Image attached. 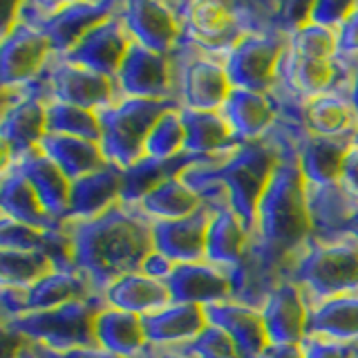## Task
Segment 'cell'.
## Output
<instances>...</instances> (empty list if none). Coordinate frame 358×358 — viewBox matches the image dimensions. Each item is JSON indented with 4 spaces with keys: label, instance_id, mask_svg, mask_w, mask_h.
I'll use <instances>...</instances> for the list:
<instances>
[{
    "label": "cell",
    "instance_id": "obj_18",
    "mask_svg": "<svg viewBox=\"0 0 358 358\" xmlns=\"http://www.w3.org/2000/svg\"><path fill=\"white\" fill-rule=\"evenodd\" d=\"M173 305H220L231 302V282L220 266L210 262L175 264L173 273L166 280Z\"/></svg>",
    "mask_w": 358,
    "mask_h": 358
},
{
    "label": "cell",
    "instance_id": "obj_15",
    "mask_svg": "<svg viewBox=\"0 0 358 358\" xmlns=\"http://www.w3.org/2000/svg\"><path fill=\"white\" fill-rule=\"evenodd\" d=\"M213 215L215 213L204 204L197 213L182 220H155V251H159L175 264L206 262V233Z\"/></svg>",
    "mask_w": 358,
    "mask_h": 358
},
{
    "label": "cell",
    "instance_id": "obj_10",
    "mask_svg": "<svg viewBox=\"0 0 358 358\" xmlns=\"http://www.w3.org/2000/svg\"><path fill=\"white\" fill-rule=\"evenodd\" d=\"M22 90V94H16L14 103L5 106L3 110V145L11 152L14 164L29 152L38 150L43 137L48 134V90L45 83L34 81Z\"/></svg>",
    "mask_w": 358,
    "mask_h": 358
},
{
    "label": "cell",
    "instance_id": "obj_51",
    "mask_svg": "<svg viewBox=\"0 0 358 358\" xmlns=\"http://www.w3.org/2000/svg\"><path fill=\"white\" fill-rule=\"evenodd\" d=\"M262 358H305L300 345H268Z\"/></svg>",
    "mask_w": 358,
    "mask_h": 358
},
{
    "label": "cell",
    "instance_id": "obj_27",
    "mask_svg": "<svg viewBox=\"0 0 358 358\" xmlns=\"http://www.w3.org/2000/svg\"><path fill=\"white\" fill-rule=\"evenodd\" d=\"M179 115L184 121L186 130V145L184 150L199 157H217L229 152L242 143L235 132L231 130L229 121L222 112H206V110H190L179 108Z\"/></svg>",
    "mask_w": 358,
    "mask_h": 358
},
{
    "label": "cell",
    "instance_id": "obj_11",
    "mask_svg": "<svg viewBox=\"0 0 358 358\" xmlns=\"http://www.w3.org/2000/svg\"><path fill=\"white\" fill-rule=\"evenodd\" d=\"M52 56V45L48 36L27 22L18 20L7 36H3L0 50V76L5 90L25 87L38 81L45 65Z\"/></svg>",
    "mask_w": 358,
    "mask_h": 358
},
{
    "label": "cell",
    "instance_id": "obj_25",
    "mask_svg": "<svg viewBox=\"0 0 358 358\" xmlns=\"http://www.w3.org/2000/svg\"><path fill=\"white\" fill-rule=\"evenodd\" d=\"M11 166H16L18 171L27 177V182L31 184L45 213L63 224L67 208H70L72 182L63 175L61 168L56 166L50 157H45L41 150L29 152L27 157H22V159H18Z\"/></svg>",
    "mask_w": 358,
    "mask_h": 358
},
{
    "label": "cell",
    "instance_id": "obj_2",
    "mask_svg": "<svg viewBox=\"0 0 358 358\" xmlns=\"http://www.w3.org/2000/svg\"><path fill=\"white\" fill-rule=\"evenodd\" d=\"M152 222L139 206L115 204L92 220L63 222L74 242V262L96 296L128 273H139L155 251Z\"/></svg>",
    "mask_w": 358,
    "mask_h": 358
},
{
    "label": "cell",
    "instance_id": "obj_37",
    "mask_svg": "<svg viewBox=\"0 0 358 358\" xmlns=\"http://www.w3.org/2000/svg\"><path fill=\"white\" fill-rule=\"evenodd\" d=\"M150 220H182L197 213L204 201L182 179H168L137 204Z\"/></svg>",
    "mask_w": 358,
    "mask_h": 358
},
{
    "label": "cell",
    "instance_id": "obj_13",
    "mask_svg": "<svg viewBox=\"0 0 358 358\" xmlns=\"http://www.w3.org/2000/svg\"><path fill=\"white\" fill-rule=\"evenodd\" d=\"M130 43L132 38L117 11L115 16H110L94 29H90L83 36V41L70 54L63 56V61L85 67V70H92L96 74L117 78Z\"/></svg>",
    "mask_w": 358,
    "mask_h": 358
},
{
    "label": "cell",
    "instance_id": "obj_39",
    "mask_svg": "<svg viewBox=\"0 0 358 358\" xmlns=\"http://www.w3.org/2000/svg\"><path fill=\"white\" fill-rule=\"evenodd\" d=\"M52 271V262L38 251H0V280H3V287L29 289Z\"/></svg>",
    "mask_w": 358,
    "mask_h": 358
},
{
    "label": "cell",
    "instance_id": "obj_40",
    "mask_svg": "<svg viewBox=\"0 0 358 358\" xmlns=\"http://www.w3.org/2000/svg\"><path fill=\"white\" fill-rule=\"evenodd\" d=\"M186 130L184 121L179 115V108L168 110L166 115L159 117V121L155 123L148 139H145V157H155V159H171L186 152Z\"/></svg>",
    "mask_w": 358,
    "mask_h": 358
},
{
    "label": "cell",
    "instance_id": "obj_36",
    "mask_svg": "<svg viewBox=\"0 0 358 358\" xmlns=\"http://www.w3.org/2000/svg\"><path fill=\"white\" fill-rule=\"evenodd\" d=\"M90 296H94V291L81 273L52 271L27 289V305H29V313L48 311Z\"/></svg>",
    "mask_w": 358,
    "mask_h": 358
},
{
    "label": "cell",
    "instance_id": "obj_50",
    "mask_svg": "<svg viewBox=\"0 0 358 358\" xmlns=\"http://www.w3.org/2000/svg\"><path fill=\"white\" fill-rule=\"evenodd\" d=\"M338 184L345 188L347 195L358 201V148L356 145L350 150V155H347V159L343 164V173H341Z\"/></svg>",
    "mask_w": 358,
    "mask_h": 358
},
{
    "label": "cell",
    "instance_id": "obj_9",
    "mask_svg": "<svg viewBox=\"0 0 358 358\" xmlns=\"http://www.w3.org/2000/svg\"><path fill=\"white\" fill-rule=\"evenodd\" d=\"M182 25V43L195 50L224 52L227 56L244 36L229 3H168Z\"/></svg>",
    "mask_w": 358,
    "mask_h": 358
},
{
    "label": "cell",
    "instance_id": "obj_31",
    "mask_svg": "<svg viewBox=\"0 0 358 358\" xmlns=\"http://www.w3.org/2000/svg\"><path fill=\"white\" fill-rule=\"evenodd\" d=\"M103 298L108 307L134 313V316H145V313H155L173 305L166 285L145 278L143 273H128L119 278L106 289Z\"/></svg>",
    "mask_w": 358,
    "mask_h": 358
},
{
    "label": "cell",
    "instance_id": "obj_32",
    "mask_svg": "<svg viewBox=\"0 0 358 358\" xmlns=\"http://www.w3.org/2000/svg\"><path fill=\"white\" fill-rule=\"evenodd\" d=\"M96 343L117 358H137L145 347L141 316L106 307L96 318Z\"/></svg>",
    "mask_w": 358,
    "mask_h": 358
},
{
    "label": "cell",
    "instance_id": "obj_55",
    "mask_svg": "<svg viewBox=\"0 0 358 358\" xmlns=\"http://www.w3.org/2000/svg\"><path fill=\"white\" fill-rule=\"evenodd\" d=\"M354 145L358 148V128H356V132H354Z\"/></svg>",
    "mask_w": 358,
    "mask_h": 358
},
{
    "label": "cell",
    "instance_id": "obj_26",
    "mask_svg": "<svg viewBox=\"0 0 358 358\" xmlns=\"http://www.w3.org/2000/svg\"><path fill=\"white\" fill-rule=\"evenodd\" d=\"M204 157L182 152L171 159H155V157H141L139 162L123 168V186H121V204L137 206L139 201L159 188L168 179L182 175L186 168L201 162Z\"/></svg>",
    "mask_w": 358,
    "mask_h": 358
},
{
    "label": "cell",
    "instance_id": "obj_7",
    "mask_svg": "<svg viewBox=\"0 0 358 358\" xmlns=\"http://www.w3.org/2000/svg\"><path fill=\"white\" fill-rule=\"evenodd\" d=\"M289 48L282 31L244 34L224 59V70L233 87L271 94L278 83V65Z\"/></svg>",
    "mask_w": 358,
    "mask_h": 358
},
{
    "label": "cell",
    "instance_id": "obj_49",
    "mask_svg": "<svg viewBox=\"0 0 358 358\" xmlns=\"http://www.w3.org/2000/svg\"><path fill=\"white\" fill-rule=\"evenodd\" d=\"M173 268H175L173 260H168V257L162 255L159 251H152L148 257H145V262H143L139 273H143L145 278H150V280H157V282H166L168 275L173 273Z\"/></svg>",
    "mask_w": 358,
    "mask_h": 358
},
{
    "label": "cell",
    "instance_id": "obj_28",
    "mask_svg": "<svg viewBox=\"0 0 358 358\" xmlns=\"http://www.w3.org/2000/svg\"><path fill=\"white\" fill-rule=\"evenodd\" d=\"M145 341L152 345L188 343L206 329V311L199 305H168L141 316Z\"/></svg>",
    "mask_w": 358,
    "mask_h": 358
},
{
    "label": "cell",
    "instance_id": "obj_33",
    "mask_svg": "<svg viewBox=\"0 0 358 358\" xmlns=\"http://www.w3.org/2000/svg\"><path fill=\"white\" fill-rule=\"evenodd\" d=\"M251 233L231 208L217 210L206 233V262L220 268L238 264L249 251Z\"/></svg>",
    "mask_w": 358,
    "mask_h": 358
},
{
    "label": "cell",
    "instance_id": "obj_1",
    "mask_svg": "<svg viewBox=\"0 0 358 358\" xmlns=\"http://www.w3.org/2000/svg\"><path fill=\"white\" fill-rule=\"evenodd\" d=\"M289 126L291 137L257 206V224L249 244V251L275 282L289 278L291 266L313 238L307 208V182L302 177L298 157V121L289 119Z\"/></svg>",
    "mask_w": 358,
    "mask_h": 358
},
{
    "label": "cell",
    "instance_id": "obj_6",
    "mask_svg": "<svg viewBox=\"0 0 358 358\" xmlns=\"http://www.w3.org/2000/svg\"><path fill=\"white\" fill-rule=\"evenodd\" d=\"M182 108L179 99H132L123 96L119 103L96 112L101 121V148H103L106 159L121 168H128L134 162L145 157V139L152 126L159 121L168 110Z\"/></svg>",
    "mask_w": 358,
    "mask_h": 358
},
{
    "label": "cell",
    "instance_id": "obj_35",
    "mask_svg": "<svg viewBox=\"0 0 358 358\" xmlns=\"http://www.w3.org/2000/svg\"><path fill=\"white\" fill-rule=\"evenodd\" d=\"M302 126L320 137H341L347 132H356L358 117L350 99L341 94H322L302 108Z\"/></svg>",
    "mask_w": 358,
    "mask_h": 358
},
{
    "label": "cell",
    "instance_id": "obj_42",
    "mask_svg": "<svg viewBox=\"0 0 358 358\" xmlns=\"http://www.w3.org/2000/svg\"><path fill=\"white\" fill-rule=\"evenodd\" d=\"M182 347L190 358H238L233 341L215 324H206L204 331Z\"/></svg>",
    "mask_w": 358,
    "mask_h": 358
},
{
    "label": "cell",
    "instance_id": "obj_29",
    "mask_svg": "<svg viewBox=\"0 0 358 358\" xmlns=\"http://www.w3.org/2000/svg\"><path fill=\"white\" fill-rule=\"evenodd\" d=\"M0 206L7 217L14 222L25 224V227L38 229V231H50V229H61L63 224L50 217L41 201L34 193L31 184L27 177L22 175L16 166H9L3 173V184H0Z\"/></svg>",
    "mask_w": 358,
    "mask_h": 358
},
{
    "label": "cell",
    "instance_id": "obj_16",
    "mask_svg": "<svg viewBox=\"0 0 358 358\" xmlns=\"http://www.w3.org/2000/svg\"><path fill=\"white\" fill-rule=\"evenodd\" d=\"M119 3L112 0H94V3H63L59 11L43 22L38 27L52 45V54L63 59L65 54H70L83 36L101 25L110 16H115L119 11Z\"/></svg>",
    "mask_w": 358,
    "mask_h": 358
},
{
    "label": "cell",
    "instance_id": "obj_52",
    "mask_svg": "<svg viewBox=\"0 0 358 358\" xmlns=\"http://www.w3.org/2000/svg\"><path fill=\"white\" fill-rule=\"evenodd\" d=\"M350 103L356 112V117H358V67L354 70V76H352V90H350Z\"/></svg>",
    "mask_w": 358,
    "mask_h": 358
},
{
    "label": "cell",
    "instance_id": "obj_22",
    "mask_svg": "<svg viewBox=\"0 0 358 358\" xmlns=\"http://www.w3.org/2000/svg\"><path fill=\"white\" fill-rule=\"evenodd\" d=\"M307 208L316 242L334 244L350 238L347 229L354 215L356 199L347 195L341 184H307Z\"/></svg>",
    "mask_w": 358,
    "mask_h": 358
},
{
    "label": "cell",
    "instance_id": "obj_21",
    "mask_svg": "<svg viewBox=\"0 0 358 358\" xmlns=\"http://www.w3.org/2000/svg\"><path fill=\"white\" fill-rule=\"evenodd\" d=\"M184 108L220 112L231 94V81L224 65L208 56H193L182 65L179 72Z\"/></svg>",
    "mask_w": 358,
    "mask_h": 358
},
{
    "label": "cell",
    "instance_id": "obj_54",
    "mask_svg": "<svg viewBox=\"0 0 358 358\" xmlns=\"http://www.w3.org/2000/svg\"><path fill=\"white\" fill-rule=\"evenodd\" d=\"M16 358H38L36 354H34V350H31V345H29V341L25 343V347L16 354Z\"/></svg>",
    "mask_w": 358,
    "mask_h": 358
},
{
    "label": "cell",
    "instance_id": "obj_4",
    "mask_svg": "<svg viewBox=\"0 0 358 358\" xmlns=\"http://www.w3.org/2000/svg\"><path fill=\"white\" fill-rule=\"evenodd\" d=\"M287 280L302 289L307 305L358 294V242L352 235L334 244H322L311 238L291 266Z\"/></svg>",
    "mask_w": 358,
    "mask_h": 358
},
{
    "label": "cell",
    "instance_id": "obj_47",
    "mask_svg": "<svg viewBox=\"0 0 358 358\" xmlns=\"http://www.w3.org/2000/svg\"><path fill=\"white\" fill-rule=\"evenodd\" d=\"M29 345L38 358H117L110 352L101 350V347H78V350H70V352H56V350H50V347H45L41 343L29 341Z\"/></svg>",
    "mask_w": 358,
    "mask_h": 358
},
{
    "label": "cell",
    "instance_id": "obj_46",
    "mask_svg": "<svg viewBox=\"0 0 358 358\" xmlns=\"http://www.w3.org/2000/svg\"><path fill=\"white\" fill-rule=\"evenodd\" d=\"M336 36H338V56H358V3L336 31Z\"/></svg>",
    "mask_w": 358,
    "mask_h": 358
},
{
    "label": "cell",
    "instance_id": "obj_45",
    "mask_svg": "<svg viewBox=\"0 0 358 358\" xmlns=\"http://www.w3.org/2000/svg\"><path fill=\"white\" fill-rule=\"evenodd\" d=\"M354 7H356L354 0H318V3L311 5L309 22H316V25L338 31Z\"/></svg>",
    "mask_w": 358,
    "mask_h": 358
},
{
    "label": "cell",
    "instance_id": "obj_48",
    "mask_svg": "<svg viewBox=\"0 0 358 358\" xmlns=\"http://www.w3.org/2000/svg\"><path fill=\"white\" fill-rule=\"evenodd\" d=\"M3 311H5V320L18 318L29 313L27 305V289L20 287H3Z\"/></svg>",
    "mask_w": 358,
    "mask_h": 358
},
{
    "label": "cell",
    "instance_id": "obj_19",
    "mask_svg": "<svg viewBox=\"0 0 358 358\" xmlns=\"http://www.w3.org/2000/svg\"><path fill=\"white\" fill-rule=\"evenodd\" d=\"M264 327L271 345H300L307 336L309 305L302 289L282 280L262 307Z\"/></svg>",
    "mask_w": 358,
    "mask_h": 358
},
{
    "label": "cell",
    "instance_id": "obj_12",
    "mask_svg": "<svg viewBox=\"0 0 358 358\" xmlns=\"http://www.w3.org/2000/svg\"><path fill=\"white\" fill-rule=\"evenodd\" d=\"M117 83L123 96L132 99H177L173 96L175 70L171 54H155L139 43H130L126 59L117 74Z\"/></svg>",
    "mask_w": 358,
    "mask_h": 358
},
{
    "label": "cell",
    "instance_id": "obj_14",
    "mask_svg": "<svg viewBox=\"0 0 358 358\" xmlns=\"http://www.w3.org/2000/svg\"><path fill=\"white\" fill-rule=\"evenodd\" d=\"M119 16L130 38L155 54H173L182 38V25L168 3L130 0L121 3Z\"/></svg>",
    "mask_w": 358,
    "mask_h": 358
},
{
    "label": "cell",
    "instance_id": "obj_34",
    "mask_svg": "<svg viewBox=\"0 0 358 358\" xmlns=\"http://www.w3.org/2000/svg\"><path fill=\"white\" fill-rule=\"evenodd\" d=\"M307 334L331 341H358V294L309 305Z\"/></svg>",
    "mask_w": 358,
    "mask_h": 358
},
{
    "label": "cell",
    "instance_id": "obj_23",
    "mask_svg": "<svg viewBox=\"0 0 358 358\" xmlns=\"http://www.w3.org/2000/svg\"><path fill=\"white\" fill-rule=\"evenodd\" d=\"M123 186V168L108 162L103 168L90 173L72 182L70 208H67L65 222L74 220H92L103 215L115 204L121 201Z\"/></svg>",
    "mask_w": 358,
    "mask_h": 358
},
{
    "label": "cell",
    "instance_id": "obj_53",
    "mask_svg": "<svg viewBox=\"0 0 358 358\" xmlns=\"http://www.w3.org/2000/svg\"><path fill=\"white\" fill-rule=\"evenodd\" d=\"M347 235H352V238L358 242V201H356V208H354V215L350 222V229H347Z\"/></svg>",
    "mask_w": 358,
    "mask_h": 358
},
{
    "label": "cell",
    "instance_id": "obj_3",
    "mask_svg": "<svg viewBox=\"0 0 358 358\" xmlns=\"http://www.w3.org/2000/svg\"><path fill=\"white\" fill-rule=\"evenodd\" d=\"M291 137L289 119H278L262 139L242 141L238 148L217 157H204L179 175V179L199 195L204 188L220 186L227 190L231 210L253 235L257 206L268 186L278 162L282 159L287 139Z\"/></svg>",
    "mask_w": 358,
    "mask_h": 358
},
{
    "label": "cell",
    "instance_id": "obj_8",
    "mask_svg": "<svg viewBox=\"0 0 358 358\" xmlns=\"http://www.w3.org/2000/svg\"><path fill=\"white\" fill-rule=\"evenodd\" d=\"M38 78L48 90V101H59V103L85 108L92 112L112 108L123 99L117 78L65 63L59 56L52 63L48 61Z\"/></svg>",
    "mask_w": 358,
    "mask_h": 358
},
{
    "label": "cell",
    "instance_id": "obj_41",
    "mask_svg": "<svg viewBox=\"0 0 358 358\" xmlns=\"http://www.w3.org/2000/svg\"><path fill=\"white\" fill-rule=\"evenodd\" d=\"M289 48L302 59L334 61L338 56V36L334 29H327L316 22H307L289 36Z\"/></svg>",
    "mask_w": 358,
    "mask_h": 358
},
{
    "label": "cell",
    "instance_id": "obj_30",
    "mask_svg": "<svg viewBox=\"0 0 358 358\" xmlns=\"http://www.w3.org/2000/svg\"><path fill=\"white\" fill-rule=\"evenodd\" d=\"M38 150L45 157H50V159L63 171V175L70 179V182L94 173L108 164L101 143L76 139V137H65V134L48 132L43 137Z\"/></svg>",
    "mask_w": 358,
    "mask_h": 358
},
{
    "label": "cell",
    "instance_id": "obj_43",
    "mask_svg": "<svg viewBox=\"0 0 358 358\" xmlns=\"http://www.w3.org/2000/svg\"><path fill=\"white\" fill-rule=\"evenodd\" d=\"M43 238H45V231L25 227V224L14 222L7 215H3V220H0V246H3V249L41 253Z\"/></svg>",
    "mask_w": 358,
    "mask_h": 358
},
{
    "label": "cell",
    "instance_id": "obj_24",
    "mask_svg": "<svg viewBox=\"0 0 358 358\" xmlns=\"http://www.w3.org/2000/svg\"><path fill=\"white\" fill-rule=\"evenodd\" d=\"M220 112L240 141H255L275 126L280 106L273 94L233 87Z\"/></svg>",
    "mask_w": 358,
    "mask_h": 358
},
{
    "label": "cell",
    "instance_id": "obj_20",
    "mask_svg": "<svg viewBox=\"0 0 358 358\" xmlns=\"http://www.w3.org/2000/svg\"><path fill=\"white\" fill-rule=\"evenodd\" d=\"M208 324H215L235 345L238 358H262L268 350V334L260 309L240 302H220L204 307Z\"/></svg>",
    "mask_w": 358,
    "mask_h": 358
},
{
    "label": "cell",
    "instance_id": "obj_44",
    "mask_svg": "<svg viewBox=\"0 0 358 358\" xmlns=\"http://www.w3.org/2000/svg\"><path fill=\"white\" fill-rule=\"evenodd\" d=\"M300 350L305 358H358V341H331L307 334Z\"/></svg>",
    "mask_w": 358,
    "mask_h": 358
},
{
    "label": "cell",
    "instance_id": "obj_38",
    "mask_svg": "<svg viewBox=\"0 0 358 358\" xmlns=\"http://www.w3.org/2000/svg\"><path fill=\"white\" fill-rule=\"evenodd\" d=\"M48 132L94 143H101V137H103L96 112L59 103V101H50L48 103Z\"/></svg>",
    "mask_w": 358,
    "mask_h": 358
},
{
    "label": "cell",
    "instance_id": "obj_5",
    "mask_svg": "<svg viewBox=\"0 0 358 358\" xmlns=\"http://www.w3.org/2000/svg\"><path fill=\"white\" fill-rule=\"evenodd\" d=\"M106 307V298L94 294L56 309L31 311L25 316L5 320V329L56 352H70L78 350V347H99L96 318Z\"/></svg>",
    "mask_w": 358,
    "mask_h": 358
},
{
    "label": "cell",
    "instance_id": "obj_17",
    "mask_svg": "<svg viewBox=\"0 0 358 358\" xmlns=\"http://www.w3.org/2000/svg\"><path fill=\"white\" fill-rule=\"evenodd\" d=\"M296 139L300 171L305 182L316 186L338 184L343 164L354 148V132L341 134V137H320V134H311L302 123H298Z\"/></svg>",
    "mask_w": 358,
    "mask_h": 358
}]
</instances>
